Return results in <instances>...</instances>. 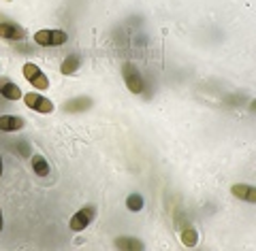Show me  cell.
<instances>
[{
	"mask_svg": "<svg viewBox=\"0 0 256 251\" xmlns=\"http://www.w3.org/2000/svg\"><path fill=\"white\" fill-rule=\"evenodd\" d=\"M24 77H26V81L30 85H34L36 90H41V92H45V90H50V79L45 77V72L36 66L34 62H26L24 64Z\"/></svg>",
	"mask_w": 256,
	"mask_h": 251,
	"instance_id": "3957f363",
	"label": "cell"
},
{
	"mask_svg": "<svg viewBox=\"0 0 256 251\" xmlns=\"http://www.w3.org/2000/svg\"><path fill=\"white\" fill-rule=\"evenodd\" d=\"M94 217H96V207L94 205H86L84 209H79V211L73 217H70L68 228L73 230V232H84L88 226L94 222Z\"/></svg>",
	"mask_w": 256,
	"mask_h": 251,
	"instance_id": "277c9868",
	"label": "cell"
},
{
	"mask_svg": "<svg viewBox=\"0 0 256 251\" xmlns=\"http://www.w3.org/2000/svg\"><path fill=\"white\" fill-rule=\"evenodd\" d=\"M79 68H82V55L73 53V55H68V58L62 62L60 72H62L64 77H68V75H75V72H77Z\"/></svg>",
	"mask_w": 256,
	"mask_h": 251,
	"instance_id": "7c38bea8",
	"label": "cell"
},
{
	"mask_svg": "<svg viewBox=\"0 0 256 251\" xmlns=\"http://www.w3.org/2000/svg\"><path fill=\"white\" fill-rule=\"evenodd\" d=\"M180 237H182L184 247H194L196 243H198V232H196V228H194V226H192V224L182 226V230H180Z\"/></svg>",
	"mask_w": 256,
	"mask_h": 251,
	"instance_id": "8fae6325",
	"label": "cell"
},
{
	"mask_svg": "<svg viewBox=\"0 0 256 251\" xmlns=\"http://www.w3.org/2000/svg\"><path fill=\"white\" fill-rule=\"evenodd\" d=\"M114 247L122 249V251H137V249L141 251V249H146V243L139 241V239H134V237H120V239H116Z\"/></svg>",
	"mask_w": 256,
	"mask_h": 251,
	"instance_id": "30bf717a",
	"label": "cell"
},
{
	"mask_svg": "<svg viewBox=\"0 0 256 251\" xmlns=\"http://www.w3.org/2000/svg\"><path fill=\"white\" fill-rule=\"evenodd\" d=\"M230 194H233L235 198L244 200V202H250V205H254V202H256V188H254V185L235 183L233 188H230Z\"/></svg>",
	"mask_w": 256,
	"mask_h": 251,
	"instance_id": "ba28073f",
	"label": "cell"
},
{
	"mask_svg": "<svg viewBox=\"0 0 256 251\" xmlns=\"http://www.w3.org/2000/svg\"><path fill=\"white\" fill-rule=\"evenodd\" d=\"M0 96L6 98V100H20V98H24L20 85L13 83L9 77H0Z\"/></svg>",
	"mask_w": 256,
	"mask_h": 251,
	"instance_id": "52a82bcc",
	"label": "cell"
},
{
	"mask_svg": "<svg viewBox=\"0 0 256 251\" xmlns=\"http://www.w3.org/2000/svg\"><path fill=\"white\" fill-rule=\"evenodd\" d=\"M24 102H26V107L30 111L43 113V115H47V113H54V109H56V104L50 98H45V96H41V94H34V92L24 94Z\"/></svg>",
	"mask_w": 256,
	"mask_h": 251,
	"instance_id": "5b68a950",
	"label": "cell"
},
{
	"mask_svg": "<svg viewBox=\"0 0 256 251\" xmlns=\"http://www.w3.org/2000/svg\"><path fill=\"white\" fill-rule=\"evenodd\" d=\"M28 36L26 28L18 26L15 21H0V38L6 40H24Z\"/></svg>",
	"mask_w": 256,
	"mask_h": 251,
	"instance_id": "8992f818",
	"label": "cell"
},
{
	"mask_svg": "<svg viewBox=\"0 0 256 251\" xmlns=\"http://www.w3.org/2000/svg\"><path fill=\"white\" fill-rule=\"evenodd\" d=\"M6 2H11V0H6Z\"/></svg>",
	"mask_w": 256,
	"mask_h": 251,
	"instance_id": "ac0fdd59",
	"label": "cell"
},
{
	"mask_svg": "<svg viewBox=\"0 0 256 251\" xmlns=\"http://www.w3.org/2000/svg\"><path fill=\"white\" fill-rule=\"evenodd\" d=\"M90 107H92V98H90V96H77V98L68 100L64 109L70 111V113H79V111H86V109H90Z\"/></svg>",
	"mask_w": 256,
	"mask_h": 251,
	"instance_id": "4fadbf2b",
	"label": "cell"
},
{
	"mask_svg": "<svg viewBox=\"0 0 256 251\" xmlns=\"http://www.w3.org/2000/svg\"><path fill=\"white\" fill-rule=\"evenodd\" d=\"M30 164H32V171H34V175L38 177H47L50 175V164H47V160L41 156V153H34L30 160Z\"/></svg>",
	"mask_w": 256,
	"mask_h": 251,
	"instance_id": "5bb4252c",
	"label": "cell"
},
{
	"mask_svg": "<svg viewBox=\"0 0 256 251\" xmlns=\"http://www.w3.org/2000/svg\"><path fill=\"white\" fill-rule=\"evenodd\" d=\"M68 40V34L60 28H43L34 32V43L41 47H60Z\"/></svg>",
	"mask_w": 256,
	"mask_h": 251,
	"instance_id": "6da1fadb",
	"label": "cell"
},
{
	"mask_svg": "<svg viewBox=\"0 0 256 251\" xmlns=\"http://www.w3.org/2000/svg\"><path fill=\"white\" fill-rule=\"evenodd\" d=\"M26 126V119L20 115H0V130L2 132H18Z\"/></svg>",
	"mask_w": 256,
	"mask_h": 251,
	"instance_id": "9c48e42d",
	"label": "cell"
},
{
	"mask_svg": "<svg viewBox=\"0 0 256 251\" xmlns=\"http://www.w3.org/2000/svg\"><path fill=\"white\" fill-rule=\"evenodd\" d=\"M2 228H4V222H2V209H0V232H2Z\"/></svg>",
	"mask_w": 256,
	"mask_h": 251,
	"instance_id": "2e32d148",
	"label": "cell"
},
{
	"mask_svg": "<svg viewBox=\"0 0 256 251\" xmlns=\"http://www.w3.org/2000/svg\"><path fill=\"white\" fill-rule=\"evenodd\" d=\"M0 177H2V158H0Z\"/></svg>",
	"mask_w": 256,
	"mask_h": 251,
	"instance_id": "e0dca14e",
	"label": "cell"
},
{
	"mask_svg": "<svg viewBox=\"0 0 256 251\" xmlns=\"http://www.w3.org/2000/svg\"><path fill=\"white\" fill-rule=\"evenodd\" d=\"M122 79H124V83H126V87H128V92L130 94H141L143 90H146V83H143L141 72L132 62H124L122 64Z\"/></svg>",
	"mask_w": 256,
	"mask_h": 251,
	"instance_id": "7a4b0ae2",
	"label": "cell"
},
{
	"mask_svg": "<svg viewBox=\"0 0 256 251\" xmlns=\"http://www.w3.org/2000/svg\"><path fill=\"white\" fill-rule=\"evenodd\" d=\"M143 207H146V200H143L141 194H130V196L126 198V209L128 211L137 213V211H141Z\"/></svg>",
	"mask_w": 256,
	"mask_h": 251,
	"instance_id": "9a60e30c",
	"label": "cell"
}]
</instances>
